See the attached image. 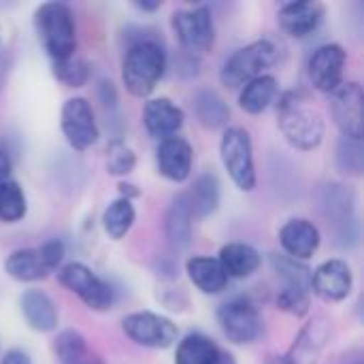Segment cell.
<instances>
[{
	"label": "cell",
	"instance_id": "obj_24",
	"mask_svg": "<svg viewBox=\"0 0 364 364\" xmlns=\"http://www.w3.org/2000/svg\"><path fill=\"white\" fill-rule=\"evenodd\" d=\"M186 273L203 294H220L228 284V275L220 260L211 256H192L186 262Z\"/></svg>",
	"mask_w": 364,
	"mask_h": 364
},
{
	"label": "cell",
	"instance_id": "obj_27",
	"mask_svg": "<svg viewBox=\"0 0 364 364\" xmlns=\"http://www.w3.org/2000/svg\"><path fill=\"white\" fill-rule=\"evenodd\" d=\"M277 92H279L277 79L273 75H260L241 87L239 107L250 115H258L271 107V102L277 98Z\"/></svg>",
	"mask_w": 364,
	"mask_h": 364
},
{
	"label": "cell",
	"instance_id": "obj_15",
	"mask_svg": "<svg viewBox=\"0 0 364 364\" xmlns=\"http://www.w3.org/2000/svg\"><path fill=\"white\" fill-rule=\"evenodd\" d=\"M331 339V324L326 318H314L296 335L286 356L277 358V364H318Z\"/></svg>",
	"mask_w": 364,
	"mask_h": 364
},
{
	"label": "cell",
	"instance_id": "obj_12",
	"mask_svg": "<svg viewBox=\"0 0 364 364\" xmlns=\"http://www.w3.org/2000/svg\"><path fill=\"white\" fill-rule=\"evenodd\" d=\"M331 115L341 130V136L363 141L364 134V92L356 81H343L328 94Z\"/></svg>",
	"mask_w": 364,
	"mask_h": 364
},
{
	"label": "cell",
	"instance_id": "obj_36",
	"mask_svg": "<svg viewBox=\"0 0 364 364\" xmlns=\"http://www.w3.org/2000/svg\"><path fill=\"white\" fill-rule=\"evenodd\" d=\"M277 307L290 316H305L309 311V292L301 290V288H286L282 286L279 294H277Z\"/></svg>",
	"mask_w": 364,
	"mask_h": 364
},
{
	"label": "cell",
	"instance_id": "obj_44",
	"mask_svg": "<svg viewBox=\"0 0 364 364\" xmlns=\"http://www.w3.org/2000/svg\"><path fill=\"white\" fill-rule=\"evenodd\" d=\"M73 364H102V360L98 358V356H94L92 352L90 354H85L81 360H77V363H73Z\"/></svg>",
	"mask_w": 364,
	"mask_h": 364
},
{
	"label": "cell",
	"instance_id": "obj_26",
	"mask_svg": "<svg viewBox=\"0 0 364 364\" xmlns=\"http://www.w3.org/2000/svg\"><path fill=\"white\" fill-rule=\"evenodd\" d=\"M186 196L190 200L192 215L196 220H205V218L213 215L220 209V203H222V183H220L218 175L205 173V175H200L194 181L192 190Z\"/></svg>",
	"mask_w": 364,
	"mask_h": 364
},
{
	"label": "cell",
	"instance_id": "obj_4",
	"mask_svg": "<svg viewBox=\"0 0 364 364\" xmlns=\"http://www.w3.org/2000/svg\"><path fill=\"white\" fill-rule=\"evenodd\" d=\"M320 209L335 243L339 247H354L360 235L354 192L341 183H326L322 188Z\"/></svg>",
	"mask_w": 364,
	"mask_h": 364
},
{
	"label": "cell",
	"instance_id": "obj_34",
	"mask_svg": "<svg viewBox=\"0 0 364 364\" xmlns=\"http://www.w3.org/2000/svg\"><path fill=\"white\" fill-rule=\"evenodd\" d=\"M136 166V154L124 139H113L107 147V173L113 177H126Z\"/></svg>",
	"mask_w": 364,
	"mask_h": 364
},
{
	"label": "cell",
	"instance_id": "obj_29",
	"mask_svg": "<svg viewBox=\"0 0 364 364\" xmlns=\"http://www.w3.org/2000/svg\"><path fill=\"white\" fill-rule=\"evenodd\" d=\"M134 220H136V209L132 200L117 198L102 213V230L107 232L109 239L119 241L130 232V228L134 226Z\"/></svg>",
	"mask_w": 364,
	"mask_h": 364
},
{
	"label": "cell",
	"instance_id": "obj_43",
	"mask_svg": "<svg viewBox=\"0 0 364 364\" xmlns=\"http://www.w3.org/2000/svg\"><path fill=\"white\" fill-rule=\"evenodd\" d=\"M213 364H237V360H235V356H232V354H228V352H220L218 360H215Z\"/></svg>",
	"mask_w": 364,
	"mask_h": 364
},
{
	"label": "cell",
	"instance_id": "obj_16",
	"mask_svg": "<svg viewBox=\"0 0 364 364\" xmlns=\"http://www.w3.org/2000/svg\"><path fill=\"white\" fill-rule=\"evenodd\" d=\"M192 162L194 151L183 136H171L160 141L156 149V166L166 181L183 183L192 173Z\"/></svg>",
	"mask_w": 364,
	"mask_h": 364
},
{
	"label": "cell",
	"instance_id": "obj_39",
	"mask_svg": "<svg viewBox=\"0 0 364 364\" xmlns=\"http://www.w3.org/2000/svg\"><path fill=\"white\" fill-rule=\"evenodd\" d=\"M0 364H32V358H30L28 352H23V350H19V348H13V350H9V352L2 356Z\"/></svg>",
	"mask_w": 364,
	"mask_h": 364
},
{
	"label": "cell",
	"instance_id": "obj_20",
	"mask_svg": "<svg viewBox=\"0 0 364 364\" xmlns=\"http://www.w3.org/2000/svg\"><path fill=\"white\" fill-rule=\"evenodd\" d=\"M19 311L34 333H53L60 324V314L53 303V299L38 290V288H28L19 296Z\"/></svg>",
	"mask_w": 364,
	"mask_h": 364
},
{
	"label": "cell",
	"instance_id": "obj_8",
	"mask_svg": "<svg viewBox=\"0 0 364 364\" xmlns=\"http://www.w3.org/2000/svg\"><path fill=\"white\" fill-rule=\"evenodd\" d=\"M58 282L79 296L92 311H107L115 303L113 288L83 262H68L58 269Z\"/></svg>",
	"mask_w": 364,
	"mask_h": 364
},
{
	"label": "cell",
	"instance_id": "obj_14",
	"mask_svg": "<svg viewBox=\"0 0 364 364\" xmlns=\"http://www.w3.org/2000/svg\"><path fill=\"white\" fill-rule=\"evenodd\" d=\"M354 288V275L346 260L333 258L311 271V290L324 303H341Z\"/></svg>",
	"mask_w": 364,
	"mask_h": 364
},
{
	"label": "cell",
	"instance_id": "obj_3",
	"mask_svg": "<svg viewBox=\"0 0 364 364\" xmlns=\"http://www.w3.org/2000/svg\"><path fill=\"white\" fill-rule=\"evenodd\" d=\"M34 30L43 49L51 58V62L75 55L77 26H75V15L68 4L43 2L34 11Z\"/></svg>",
	"mask_w": 364,
	"mask_h": 364
},
{
	"label": "cell",
	"instance_id": "obj_6",
	"mask_svg": "<svg viewBox=\"0 0 364 364\" xmlns=\"http://www.w3.org/2000/svg\"><path fill=\"white\" fill-rule=\"evenodd\" d=\"M220 158L224 168L228 171L232 183L243 190L252 192L256 188V164H254V145L252 136L245 128L232 126L226 128L220 141Z\"/></svg>",
	"mask_w": 364,
	"mask_h": 364
},
{
	"label": "cell",
	"instance_id": "obj_5",
	"mask_svg": "<svg viewBox=\"0 0 364 364\" xmlns=\"http://www.w3.org/2000/svg\"><path fill=\"white\" fill-rule=\"evenodd\" d=\"M277 62V47L269 38H258L241 49H237L222 66L220 81L222 85L237 90L250 83L252 79L267 75V70Z\"/></svg>",
	"mask_w": 364,
	"mask_h": 364
},
{
	"label": "cell",
	"instance_id": "obj_40",
	"mask_svg": "<svg viewBox=\"0 0 364 364\" xmlns=\"http://www.w3.org/2000/svg\"><path fill=\"white\" fill-rule=\"evenodd\" d=\"M117 188H119V194H122L119 198L132 200V198H139V196H141V190H139L134 183H126V181H124V183H119Z\"/></svg>",
	"mask_w": 364,
	"mask_h": 364
},
{
	"label": "cell",
	"instance_id": "obj_35",
	"mask_svg": "<svg viewBox=\"0 0 364 364\" xmlns=\"http://www.w3.org/2000/svg\"><path fill=\"white\" fill-rule=\"evenodd\" d=\"M51 68H53V77L58 81H62L66 87H81L90 79V66L79 55H70L66 60H55V62H51Z\"/></svg>",
	"mask_w": 364,
	"mask_h": 364
},
{
	"label": "cell",
	"instance_id": "obj_1",
	"mask_svg": "<svg viewBox=\"0 0 364 364\" xmlns=\"http://www.w3.org/2000/svg\"><path fill=\"white\" fill-rule=\"evenodd\" d=\"M166 70V51L154 38L132 43L122 62V81L134 98L149 96Z\"/></svg>",
	"mask_w": 364,
	"mask_h": 364
},
{
	"label": "cell",
	"instance_id": "obj_19",
	"mask_svg": "<svg viewBox=\"0 0 364 364\" xmlns=\"http://www.w3.org/2000/svg\"><path fill=\"white\" fill-rule=\"evenodd\" d=\"M279 243H282V250L286 252V256L303 262V260H309L320 250L322 235L314 222H309L305 218H294L282 226Z\"/></svg>",
	"mask_w": 364,
	"mask_h": 364
},
{
	"label": "cell",
	"instance_id": "obj_30",
	"mask_svg": "<svg viewBox=\"0 0 364 364\" xmlns=\"http://www.w3.org/2000/svg\"><path fill=\"white\" fill-rule=\"evenodd\" d=\"M26 213H28V200L23 188L13 179L0 181V222L17 224L26 218Z\"/></svg>",
	"mask_w": 364,
	"mask_h": 364
},
{
	"label": "cell",
	"instance_id": "obj_37",
	"mask_svg": "<svg viewBox=\"0 0 364 364\" xmlns=\"http://www.w3.org/2000/svg\"><path fill=\"white\" fill-rule=\"evenodd\" d=\"M98 98L102 105V111L107 115V124L119 122V100H117V90L111 81H100L98 87Z\"/></svg>",
	"mask_w": 364,
	"mask_h": 364
},
{
	"label": "cell",
	"instance_id": "obj_38",
	"mask_svg": "<svg viewBox=\"0 0 364 364\" xmlns=\"http://www.w3.org/2000/svg\"><path fill=\"white\" fill-rule=\"evenodd\" d=\"M36 250H38L43 262L47 264V269H49L51 273H53V271L62 264V260H64V243H62L60 239H51V241L43 243V245L36 247Z\"/></svg>",
	"mask_w": 364,
	"mask_h": 364
},
{
	"label": "cell",
	"instance_id": "obj_42",
	"mask_svg": "<svg viewBox=\"0 0 364 364\" xmlns=\"http://www.w3.org/2000/svg\"><path fill=\"white\" fill-rule=\"evenodd\" d=\"M134 6L143 13H154L162 6V2L160 0H143V2H134Z\"/></svg>",
	"mask_w": 364,
	"mask_h": 364
},
{
	"label": "cell",
	"instance_id": "obj_13",
	"mask_svg": "<svg viewBox=\"0 0 364 364\" xmlns=\"http://www.w3.org/2000/svg\"><path fill=\"white\" fill-rule=\"evenodd\" d=\"M346 62H348V53L339 43H326L320 45L311 58H309V81L311 85L322 92V94H331L335 92L341 83H343V70H346Z\"/></svg>",
	"mask_w": 364,
	"mask_h": 364
},
{
	"label": "cell",
	"instance_id": "obj_33",
	"mask_svg": "<svg viewBox=\"0 0 364 364\" xmlns=\"http://www.w3.org/2000/svg\"><path fill=\"white\" fill-rule=\"evenodd\" d=\"M53 354L60 364H73L81 360L85 354H90V348L85 343V337L79 331L66 328L58 333V337L53 339Z\"/></svg>",
	"mask_w": 364,
	"mask_h": 364
},
{
	"label": "cell",
	"instance_id": "obj_11",
	"mask_svg": "<svg viewBox=\"0 0 364 364\" xmlns=\"http://www.w3.org/2000/svg\"><path fill=\"white\" fill-rule=\"evenodd\" d=\"M60 128L66 143L75 151H85L98 143L100 130L94 117V109L87 98L73 96L62 105L60 111Z\"/></svg>",
	"mask_w": 364,
	"mask_h": 364
},
{
	"label": "cell",
	"instance_id": "obj_7",
	"mask_svg": "<svg viewBox=\"0 0 364 364\" xmlns=\"http://www.w3.org/2000/svg\"><path fill=\"white\" fill-rule=\"evenodd\" d=\"M218 324L224 337L235 346L256 343L264 333L258 307L247 296H235L218 309Z\"/></svg>",
	"mask_w": 364,
	"mask_h": 364
},
{
	"label": "cell",
	"instance_id": "obj_22",
	"mask_svg": "<svg viewBox=\"0 0 364 364\" xmlns=\"http://www.w3.org/2000/svg\"><path fill=\"white\" fill-rule=\"evenodd\" d=\"M192 113L196 117V122L207 128V130H220L228 124L230 119V107L228 102L209 87H200L192 94Z\"/></svg>",
	"mask_w": 364,
	"mask_h": 364
},
{
	"label": "cell",
	"instance_id": "obj_17",
	"mask_svg": "<svg viewBox=\"0 0 364 364\" xmlns=\"http://www.w3.org/2000/svg\"><path fill=\"white\" fill-rule=\"evenodd\" d=\"M324 19V4L316 0L286 2L277 11L279 28L294 38H305L314 34Z\"/></svg>",
	"mask_w": 364,
	"mask_h": 364
},
{
	"label": "cell",
	"instance_id": "obj_25",
	"mask_svg": "<svg viewBox=\"0 0 364 364\" xmlns=\"http://www.w3.org/2000/svg\"><path fill=\"white\" fill-rule=\"evenodd\" d=\"M4 273L19 282V284H34L45 279L51 271L47 269V264L43 262L38 250L34 247H21L15 250L6 256L4 260Z\"/></svg>",
	"mask_w": 364,
	"mask_h": 364
},
{
	"label": "cell",
	"instance_id": "obj_28",
	"mask_svg": "<svg viewBox=\"0 0 364 364\" xmlns=\"http://www.w3.org/2000/svg\"><path fill=\"white\" fill-rule=\"evenodd\" d=\"M220 348L203 333L186 335L175 352V364H213L220 356Z\"/></svg>",
	"mask_w": 364,
	"mask_h": 364
},
{
	"label": "cell",
	"instance_id": "obj_32",
	"mask_svg": "<svg viewBox=\"0 0 364 364\" xmlns=\"http://www.w3.org/2000/svg\"><path fill=\"white\" fill-rule=\"evenodd\" d=\"M335 164L339 173L348 177H360L364 168L363 141L341 136L337 143V151H335Z\"/></svg>",
	"mask_w": 364,
	"mask_h": 364
},
{
	"label": "cell",
	"instance_id": "obj_41",
	"mask_svg": "<svg viewBox=\"0 0 364 364\" xmlns=\"http://www.w3.org/2000/svg\"><path fill=\"white\" fill-rule=\"evenodd\" d=\"M11 158H9V154L4 151V149H0V181H4V179H9V175H11Z\"/></svg>",
	"mask_w": 364,
	"mask_h": 364
},
{
	"label": "cell",
	"instance_id": "obj_9",
	"mask_svg": "<svg viewBox=\"0 0 364 364\" xmlns=\"http://www.w3.org/2000/svg\"><path fill=\"white\" fill-rule=\"evenodd\" d=\"M122 328L132 343L147 350H168L177 343L179 337L177 324L154 311H136L126 316Z\"/></svg>",
	"mask_w": 364,
	"mask_h": 364
},
{
	"label": "cell",
	"instance_id": "obj_2",
	"mask_svg": "<svg viewBox=\"0 0 364 364\" xmlns=\"http://www.w3.org/2000/svg\"><path fill=\"white\" fill-rule=\"evenodd\" d=\"M277 124L288 145L299 151H314L324 141L322 115L305 105L294 92H288L279 98Z\"/></svg>",
	"mask_w": 364,
	"mask_h": 364
},
{
	"label": "cell",
	"instance_id": "obj_21",
	"mask_svg": "<svg viewBox=\"0 0 364 364\" xmlns=\"http://www.w3.org/2000/svg\"><path fill=\"white\" fill-rule=\"evenodd\" d=\"M192 209H190V200L186 194H177L166 211L164 218V230H166V239L171 243V247L175 252H183L190 247L192 243Z\"/></svg>",
	"mask_w": 364,
	"mask_h": 364
},
{
	"label": "cell",
	"instance_id": "obj_18",
	"mask_svg": "<svg viewBox=\"0 0 364 364\" xmlns=\"http://www.w3.org/2000/svg\"><path fill=\"white\" fill-rule=\"evenodd\" d=\"M183 122H186L183 109L166 96L151 98L143 107V124L149 136L154 139L164 141L177 136V132L183 128Z\"/></svg>",
	"mask_w": 364,
	"mask_h": 364
},
{
	"label": "cell",
	"instance_id": "obj_23",
	"mask_svg": "<svg viewBox=\"0 0 364 364\" xmlns=\"http://www.w3.org/2000/svg\"><path fill=\"white\" fill-rule=\"evenodd\" d=\"M218 260H220L224 273L232 279H247L262 264L260 252L247 243H226L220 250Z\"/></svg>",
	"mask_w": 364,
	"mask_h": 364
},
{
	"label": "cell",
	"instance_id": "obj_10",
	"mask_svg": "<svg viewBox=\"0 0 364 364\" xmlns=\"http://www.w3.org/2000/svg\"><path fill=\"white\" fill-rule=\"evenodd\" d=\"M179 45L190 53H205L215 43V26L209 6H192L175 11L171 17Z\"/></svg>",
	"mask_w": 364,
	"mask_h": 364
},
{
	"label": "cell",
	"instance_id": "obj_31",
	"mask_svg": "<svg viewBox=\"0 0 364 364\" xmlns=\"http://www.w3.org/2000/svg\"><path fill=\"white\" fill-rule=\"evenodd\" d=\"M273 262V271L277 273V277L284 282L286 288H301V290H311V269H307L303 262L290 258V256H279L275 254L271 258Z\"/></svg>",
	"mask_w": 364,
	"mask_h": 364
}]
</instances>
